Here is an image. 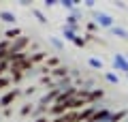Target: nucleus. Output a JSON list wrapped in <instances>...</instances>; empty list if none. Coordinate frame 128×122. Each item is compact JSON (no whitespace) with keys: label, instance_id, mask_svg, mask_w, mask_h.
Returning a JSON list of instances; mask_svg holds the SVG:
<instances>
[{"label":"nucleus","instance_id":"nucleus-1","mask_svg":"<svg viewBox=\"0 0 128 122\" xmlns=\"http://www.w3.org/2000/svg\"><path fill=\"white\" fill-rule=\"evenodd\" d=\"M92 22L98 24V28H100V30H111V28L115 26L113 15L105 13V11H96V9H92Z\"/></svg>","mask_w":128,"mask_h":122},{"label":"nucleus","instance_id":"nucleus-2","mask_svg":"<svg viewBox=\"0 0 128 122\" xmlns=\"http://www.w3.org/2000/svg\"><path fill=\"white\" fill-rule=\"evenodd\" d=\"M17 96H24V90H22V88H11V90H6L4 94L0 96V107H2V109L11 107V103H13Z\"/></svg>","mask_w":128,"mask_h":122},{"label":"nucleus","instance_id":"nucleus-3","mask_svg":"<svg viewBox=\"0 0 128 122\" xmlns=\"http://www.w3.org/2000/svg\"><path fill=\"white\" fill-rule=\"evenodd\" d=\"M30 43L32 41L28 39V36H19V39H15V41H11V47H9V54L13 56V54H24V49L26 47H30Z\"/></svg>","mask_w":128,"mask_h":122},{"label":"nucleus","instance_id":"nucleus-4","mask_svg":"<svg viewBox=\"0 0 128 122\" xmlns=\"http://www.w3.org/2000/svg\"><path fill=\"white\" fill-rule=\"evenodd\" d=\"M113 71L118 73H122V75H128V58L124 54H115L113 56Z\"/></svg>","mask_w":128,"mask_h":122},{"label":"nucleus","instance_id":"nucleus-5","mask_svg":"<svg viewBox=\"0 0 128 122\" xmlns=\"http://www.w3.org/2000/svg\"><path fill=\"white\" fill-rule=\"evenodd\" d=\"M96 111H98V107H96V105H88L86 109L77 111V122H92V118H94Z\"/></svg>","mask_w":128,"mask_h":122},{"label":"nucleus","instance_id":"nucleus-6","mask_svg":"<svg viewBox=\"0 0 128 122\" xmlns=\"http://www.w3.org/2000/svg\"><path fill=\"white\" fill-rule=\"evenodd\" d=\"M111 118H113V109H109V107H98V111L94 113L92 122H111Z\"/></svg>","mask_w":128,"mask_h":122},{"label":"nucleus","instance_id":"nucleus-7","mask_svg":"<svg viewBox=\"0 0 128 122\" xmlns=\"http://www.w3.org/2000/svg\"><path fill=\"white\" fill-rule=\"evenodd\" d=\"M105 94H107V92L105 90H102V88H94V90H92L90 92V96H88V103H100V101L102 99H105Z\"/></svg>","mask_w":128,"mask_h":122},{"label":"nucleus","instance_id":"nucleus-8","mask_svg":"<svg viewBox=\"0 0 128 122\" xmlns=\"http://www.w3.org/2000/svg\"><path fill=\"white\" fill-rule=\"evenodd\" d=\"M109 32H111L113 36H118V39H124V41H128V30H126L124 26H118V24H115V26L111 28Z\"/></svg>","mask_w":128,"mask_h":122},{"label":"nucleus","instance_id":"nucleus-9","mask_svg":"<svg viewBox=\"0 0 128 122\" xmlns=\"http://www.w3.org/2000/svg\"><path fill=\"white\" fill-rule=\"evenodd\" d=\"M64 26L79 34V17H75V15H66V24H64Z\"/></svg>","mask_w":128,"mask_h":122},{"label":"nucleus","instance_id":"nucleus-10","mask_svg":"<svg viewBox=\"0 0 128 122\" xmlns=\"http://www.w3.org/2000/svg\"><path fill=\"white\" fill-rule=\"evenodd\" d=\"M0 22H4V24H11V26H15L17 24V17H15L11 11H0Z\"/></svg>","mask_w":128,"mask_h":122},{"label":"nucleus","instance_id":"nucleus-11","mask_svg":"<svg viewBox=\"0 0 128 122\" xmlns=\"http://www.w3.org/2000/svg\"><path fill=\"white\" fill-rule=\"evenodd\" d=\"M19 36H22L19 26H17V28H6V30H4V39H6V41H15V39H19Z\"/></svg>","mask_w":128,"mask_h":122},{"label":"nucleus","instance_id":"nucleus-12","mask_svg":"<svg viewBox=\"0 0 128 122\" xmlns=\"http://www.w3.org/2000/svg\"><path fill=\"white\" fill-rule=\"evenodd\" d=\"M28 60H30L32 64H41V62H45V60H47V54H45V51H36V54H30V56H28Z\"/></svg>","mask_w":128,"mask_h":122},{"label":"nucleus","instance_id":"nucleus-13","mask_svg":"<svg viewBox=\"0 0 128 122\" xmlns=\"http://www.w3.org/2000/svg\"><path fill=\"white\" fill-rule=\"evenodd\" d=\"M11 81H13V84H19V81L24 79V71H19L17 67H13V64H11Z\"/></svg>","mask_w":128,"mask_h":122},{"label":"nucleus","instance_id":"nucleus-14","mask_svg":"<svg viewBox=\"0 0 128 122\" xmlns=\"http://www.w3.org/2000/svg\"><path fill=\"white\" fill-rule=\"evenodd\" d=\"M45 113H49V107H45V105H36L34 111H32V116H34V120H38V118H45Z\"/></svg>","mask_w":128,"mask_h":122},{"label":"nucleus","instance_id":"nucleus-15","mask_svg":"<svg viewBox=\"0 0 128 122\" xmlns=\"http://www.w3.org/2000/svg\"><path fill=\"white\" fill-rule=\"evenodd\" d=\"M45 67L49 69V71H51V69H58V67H60V58H58V56H47Z\"/></svg>","mask_w":128,"mask_h":122},{"label":"nucleus","instance_id":"nucleus-16","mask_svg":"<svg viewBox=\"0 0 128 122\" xmlns=\"http://www.w3.org/2000/svg\"><path fill=\"white\" fill-rule=\"evenodd\" d=\"M122 120H128V109H120V111H113V118H111V122H122Z\"/></svg>","mask_w":128,"mask_h":122},{"label":"nucleus","instance_id":"nucleus-17","mask_svg":"<svg viewBox=\"0 0 128 122\" xmlns=\"http://www.w3.org/2000/svg\"><path fill=\"white\" fill-rule=\"evenodd\" d=\"M60 7H62V9H66L68 13H73V11L79 7V2H75V0H62V2H60Z\"/></svg>","mask_w":128,"mask_h":122},{"label":"nucleus","instance_id":"nucleus-18","mask_svg":"<svg viewBox=\"0 0 128 122\" xmlns=\"http://www.w3.org/2000/svg\"><path fill=\"white\" fill-rule=\"evenodd\" d=\"M102 77H105V79L109 81V84H113V86H115V84H120V75H118L115 71H107Z\"/></svg>","mask_w":128,"mask_h":122},{"label":"nucleus","instance_id":"nucleus-19","mask_svg":"<svg viewBox=\"0 0 128 122\" xmlns=\"http://www.w3.org/2000/svg\"><path fill=\"white\" fill-rule=\"evenodd\" d=\"M88 64H90L92 69H96V71H102V60H100V58H96V56L88 58Z\"/></svg>","mask_w":128,"mask_h":122},{"label":"nucleus","instance_id":"nucleus-20","mask_svg":"<svg viewBox=\"0 0 128 122\" xmlns=\"http://www.w3.org/2000/svg\"><path fill=\"white\" fill-rule=\"evenodd\" d=\"M62 36H64V39H66V41H68V43H73V41H75V36H77V32H73V30H70V28L62 26Z\"/></svg>","mask_w":128,"mask_h":122},{"label":"nucleus","instance_id":"nucleus-21","mask_svg":"<svg viewBox=\"0 0 128 122\" xmlns=\"http://www.w3.org/2000/svg\"><path fill=\"white\" fill-rule=\"evenodd\" d=\"M49 43H51V47H54V49H58V51H62V49H64V41H62V39H58V36H51Z\"/></svg>","mask_w":128,"mask_h":122},{"label":"nucleus","instance_id":"nucleus-22","mask_svg":"<svg viewBox=\"0 0 128 122\" xmlns=\"http://www.w3.org/2000/svg\"><path fill=\"white\" fill-rule=\"evenodd\" d=\"M73 45L79 47V49H83V47L88 45V39H86V36H81V34H77V36H75V41H73Z\"/></svg>","mask_w":128,"mask_h":122},{"label":"nucleus","instance_id":"nucleus-23","mask_svg":"<svg viewBox=\"0 0 128 122\" xmlns=\"http://www.w3.org/2000/svg\"><path fill=\"white\" fill-rule=\"evenodd\" d=\"M17 69H19V71H24V73H26V71H30V69H34V64H32L30 60L26 58V60H22V62L17 64Z\"/></svg>","mask_w":128,"mask_h":122},{"label":"nucleus","instance_id":"nucleus-24","mask_svg":"<svg viewBox=\"0 0 128 122\" xmlns=\"http://www.w3.org/2000/svg\"><path fill=\"white\" fill-rule=\"evenodd\" d=\"M32 15H34V19H38L41 24H47V17H45V13H43L41 9H32Z\"/></svg>","mask_w":128,"mask_h":122},{"label":"nucleus","instance_id":"nucleus-25","mask_svg":"<svg viewBox=\"0 0 128 122\" xmlns=\"http://www.w3.org/2000/svg\"><path fill=\"white\" fill-rule=\"evenodd\" d=\"M32 111H34V105H32V103H26L22 109H19V116H30Z\"/></svg>","mask_w":128,"mask_h":122},{"label":"nucleus","instance_id":"nucleus-26","mask_svg":"<svg viewBox=\"0 0 128 122\" xmlns=\"http://www.w3.org/2000/svg\"><path fill=\"white\" fill-rule=\"evenodd\" d=\"M86 30H88V34H94V32H98L100 28H98V24H96V22H88L86 24Z\"/></svg>","mask_w":128,"mask_h":122},{"label":"nucleus","instance_id":"nucleus-27","mask_svg":"<svg viewBox=\"0 0 128 122\" xmlns=\"http://www.w3.org/2000/svg\"><path fill=\"white\" fill-rule=\"evenodd\" d=\"M11 84H13V81H11V77H4V75L0 77V90H6Z\"/></svg>","mask_w":128,"mask_h":122},{"label":"nucleus","instance_id":"nucleus-28","mask_svg":"<svg viewBox=\"0 0 128 122\" xmlns=\"http://www.w3.org/2000/svg\"><path fill=\"white\" fill-rule=\"evenodd\" d=\"M2 116H4V118H9V116H13V109H11V107H6V109H2Z\"/></svg>","mask_w":128,"mask_h":122},{"label":"nucleus","instance_id":"nucleus-29","mask_svg":"<svg viewBox=\"0 0 128 122\" xmlns=\"http://www.w3.org/2000/svg\"><path fill=\"white\" fill-rule=\"evenodd\" d=\"M32 92H34V86H28L26 90H24V96H26V94H32Z\"/></svg>","mask_w":128,"mask_h":122},{"label":"nucleus","instance_id":"nucleus-30","mask_svg":"<svg viewBox=\"0 0 128 122\" xmlns=\"http://www.w3.org/2000/svg\"><path fill=\"white\" fill-rule=\"evenodd\" d=\"M43 5H45L47 9H49V7H54V5H56V0H45V2H43Z\"/></svg>","mask_w":128,"mask_h":122},{"label":"nucleus","instance_id":"nucleus-31","mask_svg":"<svg viewBox=\"0 0 128 122\" xmlns=\"http://www.w3.org/2000/svg\"><path fill=\"white\" fill-rule=\"evenodd\" d=\"M83 5H86L88 9H92V7H94V0H86V2H83Z\"/></svg>","mask_w":128,"mask_h":122},{"label":"nucleus","instance_id":"nucleus-32","mask_svg":"<svg viewBox=\"0 0 128 122\" xmlns=\"http://www.w3.org/2000/svg\"><path fill=\"white\" fill-rule=\"evenodd\" d=\"M113 5L118 7V9H126V5H124V2H120V0H118V2H113Z\"/></svg>","mask_w":128,"mask_h":122},{"label":"nucleus","instance_id":"nucleus-33","mask_svg":"<svg viewBox=\"0 0 128 122\" xmlns=\"http://www.w3.org/2000/svg\"><path fill=\"white\" fill-rule=\"evenodd\" d=\"M34 122H49V118L45 116V118H38V120H34Z\"/></svg>","mask_w":128,"mask_h":122},{"label":"nucleus","instance_id":"nucleus-34","mask_svg":"<svg viewBox=\"0 0 128 122\" xmlns=\"http://www.w3.org/2000/svg\"><path fill=\"white\" fill-rule=\"evenodd\" d=\"M0 118H2V113H0Z\"/></svg>","mask_w":128,"mask_h":122},{"label":"nucleus","instance_id":"nucleus-35","mask_svg":"<svg viewBox=\"0 0 128 122\" xmlns=\"http://www.w3.org/2000/svg\"><path fill=\"white\" fill-rule=\"evenodd\" d=\"M126 58H128V54H126Z\"/></svg>","mask_w":128,"mask_h":122}]
</instances>
